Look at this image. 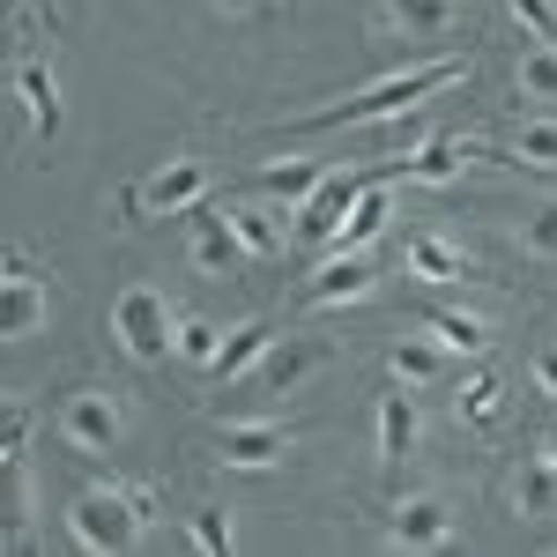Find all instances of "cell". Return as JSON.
<instances>
[{
	"mask_svg": "<svg viewBox=\"0 0 557 557\" xmlns=\"http://www.w3.org/2000/svg\"><path fill=\"white\" fill-rule=\"evenodd\" d=\"M446 372H454V349L438 335H401L386 349V380H401V386H438Z\"/></svg>",
	"mask_w": 557,
	"mask_h": 557,
	"instance_id": "obj_23",
	"label": "cell"
},
{
	"mask_svg": "<svg viewBox=\"0 0 557 557\" xmlns=\"http://www.w3.org/2000/svg\"><path fill=\"white\" fill-rule=\"evenodd\" d=\"M223 335H231V327H215V320H178V357H186L194 372H209L215 357H223Z\"/></svg>",
	"mask_w": 557,
	"mask_h": 557,
	"instance_id": "obj_30",
	"label": "cell"
},
{
	"mask_svg": "<svg viewBox=\"0 0 557 557\" xmlns=\"http://www.w3.org/2000/svg\"><path fill=\"white\" fill-rule=\"evenodd\" d=\"M283 215H290V209L268 201V194H260V201H231V223H238V238H246V253H253V260H275L290 238H298V223H283Z\"/></svg>",
	"mask_w": 557,
	"mask_h": 557,
	"instance_id": "obj_20",
	"label": "cell"
},
{
	"mask_svg": "<svg viewBox=\"0 0 557 557\" xmlns=\"http://www.w3.org/2000/svg\"><path fill=\"white\" fill-rule=\"evenodd\" d=\"M327 172H335L327 157H283V164H260V172H253V194L283 201V209H298V201H305V194H312Z\"/></svg>",
	"mask_w": 557,
	"mask_h": 557,
	"instance_id": "obj_24",
	"label": "cell"
},
{
	"mask_svg": "<svg viewBox=\"0 0 557 557\" xmlns=\"http://www.w3.org/2000/svg\"><path fill=\"white\" fill-rule=\"evenodd\" d=\"M372 290H380L372 253H327L312 268V283H298V305L305 312H327V305H364Z\"/></svg>",
	"mask_w": 557,
	"mask_h": 557,
	"instance_id": "obj_12",
	"label": "cell"
},
{
	"mask_svg": "<svg viewBox=\"0 0 557 557\" xmlns=\"http://www.w3.org/2000/svg\"><path fill=\"white\" fill-rule=\"evenodd\" d=\"M386 543L394 550H409V557H424V550H446L454 535H461V513L438 498V491H409V498H394L386 506Z\"/></svg>",
	"mask_w": 557,
	"mask_h": 557,
	"instance_id": "obj_9",
	"label": "cell"
},
{
	"mask_svg": "<svg viewBox=\"0 0 557 557\" xmlns=\"http://www.w3.org/2000/svg\"><path fill=\"white\" fill-rule=\"evenodd\" d=\"M215 178L201 157H172V164H157L149 178H134L127 194H120V209H127V223H141V215H186L194 201H209Z\"/></svg>",
	"mask_w": 557,
	"mask_h": 557,
	"instance_id": "obj_7",
	"label": "cell"
},
{
	"mask_svg": "<svg viewBox=\"0 0 557 557\" xmlns=\"http://www.w3.org/2000/svg\"><path fill=\"white\" fill-rule=\"evenodd\" d=\"M454 417H461V424H498V417H506V380H498V372H469L461 394H454Z\"/></svg>",
	"mask_w": 557,
	"mask_h": 557,
	"instance_id": "obj_26",
	"label": "cell"
},
{
	"mask_svg": "<svg viewBox=\"0 0 557 557\" xmlns=\"http://www.w3.org/2000/svg\"><path fill=\"white\" fill-rule=\"evenodd\" d=\"M186 231H194V268H201L209 283H231V275L253 268V253H246V238H238L231 209H215V194L186 209Z\"/></svg>",
	"mask_w": 557,
	"mask_h": 557,
	"instance_id": "obj_8",
	"label": "cell"
},
{
	"mask_svg": "<svg viewBox=\"0 0 557 557\" xmlns=\"http://www.w3.org/2000/svg\"><path fill=\"white\" fill-rule=\"evenodd\" d=\"M275 349V320H238L231 335H223V357L209 364V380L215 386H238V380H253V364Z\"/></svg>",
	"mask_w": 557,
	"mask_h": 557,
	"instance_id": "obj_22",
	"label": "cell"
},
{
	"mask_svg": "<svg viewBox=\"0 0 557 557\" xmlns=\"http://www.w3.org/2000/svg\"><path fill=\"white\" fill-rule=\"evenodd\" d=\"M283 8H290V0H215L223 23H275Z\"/></svg>",
	"mask_w": 557,
	"mask_h": 557,
	"instance_id": "obj_33",
	"label": "cell"
},
{
	"mask_svg": "<svg viewBox=\"0 0 557 557\" xmlns=\"http://www.w3.org/2000/svg\"><path fill=\"white\" fill-rule=\"evenodd\" d=\"M513 513L520 520H557V446L535 438L513 461Z\"/></svg>",
	"mask_w": 557,
	"mask_h": 557,
	"instance_id": "obj_18",
	"label": "cell"
},
{
	"mask_svg": "<svg viewBox=\"0 0 557 557\" xmlns=\"http://www.w3.org/2000/svg\"><path fill=\"white\" fill-rule=\"evenodd\" d=\"M417 446H424V409H417V386L394 380L380 394V409H372V454L394 469V461H409Z\"/></svg>",
	"mask_w": 557,
	"mask_h": 557,
	"instance_id": "obj_16",
	"label": "cell"
},
{
	"mask_svg": "<svg viewBox=\"0 0 557 557\" xmlns=\"http://www.w3.org/2000/svg\"><path fill=\"white\" fill-rule=\"evenodd\" d=\"M157 513H164L157 483H134V475H104V483H89L83 498L67 506V535H75V550L120 557V550H134V543L149 535V520H157Z\"/></svg>",
	"mask_w": 557,
	"mask_h": 557,
	"instance_id": "obj_2",
	"label": "cell"
},
{
	"mask_svg": "<svg viewBox=\"0 0 557 557\" xmlns=\"http://www.w3.org/2000/svg\"><path fill=\"white\" fill-rule=\"evenodd\" d=\"M513 83L535 97V104H557V45H528L513 67Z\"/></svg>",
	"mask_w": 557,
	"mask_h": 557,
	"instance_id": "obj_29",
	"label": "cell"
},
{
	"mask_svg": "<svg viewBox=\"0 0 557 557\" xmlns=\"http://www.w3.org/2000/svg\"><path fill=\"white\" fill-rule=\"evenodd\" d=\"M52 431H60V446L67 454H83V461H104V454H120L134 431V409L120 386H67L60 394V409H52Z\"/></svg>",
	"mask_w": 557,
	"mask_h": 557,
	"instance_id": "obj_3",
	"label": "cell"
},
{
	"mask_svg": "<svg viewBox=\"0 0 557 557\" xmlns=\"http://www.w3.org/2000/svg\"><path fill=\"white\" fill-rule=\"evenodd\" d=\"M417 320H424V335H438L454 357H483V349H491V320H483V312H461V305H424Z\"/></svg>",
	"mask_w": 557,
	"mask_h": 557,
	"instance_id": "obj_25",
	"label": "cell"
},
{
	"mask_svg": "<svg viewBox=\"0 0 557 557\" xmlns=\"http://www.w3.org/2000/svg\"><path fill=\"white\" fill-rule=\"evenodd\" d=\"M364 178H372V172H364ZM386 215H394V194H386V178H372V186L357 194V209L343 215V231L320 246V260H327V253H364V246L386 231Z\"/></svg>",
	"mask_w": 557,
	"mask_h": 557,
	"instance_id": "obj_21",
	"label": "cell"
},
{
	"mask_svg": "<svg viewBox=\"0 0 557 557\" xmlns=\"http://www.w3.org/2000/svg\"><path fill=\"white\" fill-rule=\"evenodd\" d=\"M506 8H513V23L535 45H557V0H506Z\"/></svg>",
	"mask_w": 557,
	"mask_h": 557,
	"instance_id": "obj_31",
	"label": "cell"
},
{
	"mask_svg": "<svg viewBox=\"0 0 557 557\" xmlns=\"http://www.w3.org/2000/svg\"><path fill=\"white\" fill-rule=\"evenodd\" d=\"M186 543L209 557H231L238 550V520H231V506H201V513L186 520Z\"/></svg>",
	"mask_w": 557,
	"mask_h": 557,
	"instance_id": "obj_27",
	"label": "cell"
},
{
	"mask_svg": "<svg viewBox=\"0 0 557 557\" xmlns=\"http://www.w3.org/2000/svg\"><path fill=\"white\" fill-rule=\"evenodd\" d=\"M401 268L417 275V283H483V260L461 246V238H446V231H409L401 238Z\"/></svg>",
	"mask_w": 557,
	"mask_h": 557,
	"instance_id": "obj_13",
	"label": "cell"
},
{
	"mask_svg": "<svg viewBox=\"0 0 557 557\" xmlns=\"http://www.w3.org/2000/svg\"><path fill=\"white\" fill-rule=\"evenodd\" d=\"M491 157V141H475V134H424L417 149H401V157H386V164H364L372 178H401V186H454V178L483 164Z\"/></svg>",
	"mask_w": 557,
	"mask_h": 557,
	"instance_id": "obj_5",
	"label": "cell"
},
{
	"mask_svg": "<svg viewBox=\"0 0 557 557\" xmlns=\"http://www.w3.org/2000/svg\"><path fill=\"white\" fill-rule=\"evenodd\" d=\"M290 446H298V431L275 424V417H231V424H215V461L223 469H283Z\"/></svg>",
	"mask_w": 557,
	"mask_h": 557,
	"instance_id": "obj_10",
	"label": "cell"
},
{
	"mask_svg": "<svg viewBox=\"0 0 557 557\" xmlns=\"http://www.w3.org/2000/svg\"><path fill=\"white\" fill-rule=\"evenodd\" d=\"M8 89H15V104H23V120H30V134L38 141H52L60 134V75H52V60L45 52H15V67H8Z\"/></svg>",
	"mask_w": 557,
	"mask_h": 557,
	"instance_id": "obj_15",
	"label": "cell"
},
{
	"mask_svg": "<svg viewBox=\"0 0 557 557\" xmlns=\"http://www.w3.org/2000/svg\"><path fill=\"white\" fill-rule=\"evenodd\" d=\"M112 343L127 349L134 364H164L178 357V305L157 290V283H127L112 298Z\"/></svg>",
	"mask_w": 557,
	"mask_h": 557,
	"instance_id": "obj_4",
	"label": "cell"
},
{
	"mask_svg": "<svg viewBox=\"0 0 557 557\" xmlns=\"http://www.w3.org/2000/svg\"><path fill=\"white\" fill-rule=\"evenodd\" d=\"M469 75V52L454 60V52H431V60H409V67H386L372 75L364 89H349L335 104H312V112H290L283 134H327V127H380V120H401V112H417L424 97L438 89H454Z\"/></svg>",
	"mask_w": 557,
	"mask_h": 557,
	"instance_id": "obj_1",
	"label": "cell"
},
{
	"mask_svg": "<svg viewBox=\"0 0 557 557\" xmlns=\"http://www.w3.org/2000/svg\"><path fill=\"white\" fill-rule=\"evenodd\" d=\"M401 38L409 45H446L461 30V0H372V38Z\"/></svg>",
	"mask_w": 557,
	"mask_h": 557,
	"instance_id": "obj_11",
	"label": "cell"
},
{
	"mask_svg": "<svg viewBox=\"0 0 557 557\" xmlns=\"http://www.w3.org/2000/svg\"><path fill=\"white\" fill-rule=\"evenodd\" d=\"M52 320V260H38L30 246H8V275H0V327L8 343H30Z\"/></svg>",
	"mask_w": 557,
	"mask_h": 557,
	"instance_id": "obj_6",
	"label": "cell"
},
{
	"mask_svg": "<svg viewBox=\"0 0 557 557\" xmlns=\"http://www.w3.org/2000/svg\"><path fill=\"white\" fill-rule=\"evenodd\" d=\"M0 446H8V454H0L8 469L30 461V401H8V438H0Z\"/></svg>",
	"mask_w": 557,
	"mask_h": 557,
	"instance_id": "obj_32",
	"label": "cell"
},
{
	"mask_svg": "<svg viewBox=\"0 0 557 557\" xmlns=\"http://www.w3.org/2000/svg\"><path fill=\"white\" fill-rule=\"evenodd\" d=\"M364 186H372L364 164H357V172H327V178H320L298 209H290V215H298V238H305V246H327V238L343 231V215L357 209V194H364Z\"/></svg>",
	"mask_w": 557,
	"mask_h": 557,
	"instance_id": "obj_14",
	"label": "cell"
},
{
	"mask_svg": "<svg viewBox=\"0 0 557 557\" xmlns=\"http://www.w3.org/2000/svg\"><path fill=\"white\" fill-rule=\"evenodd\" d=\"M491 164H506V172H543V178H557V120H550V112L520 120L506 141H491Z\"/></svg>",
	"mask_w": 557,
	"mask_h": 557,
	"instance_id": "obj_19",
	"label": "cell"
},
{
	"mask_svg": "<svg viewBox=\"0 0 557 557\" xmlns=\"http://www.w3.org/2000/svg\"><path fill=\"white\" fill-rule=\"evenodd\" d=\"M327 357H335V349L320 343V335H283V343L253 364V386H260V394H298V386L312 380Z\"/></svg>",
	"mask_w": 557,
	"mask_h": 557,
	"instance_id": "obj_17",
	"label": "cell"
},
{
	"mask_svg": "<svg viewBox=\"0 0 557 557\" xmlns=\"http://www.w3.org/2000/svg\"><path fill=\"white\" fill-rule=\"evenodd\" d=\"M528 380H535V394H550V401H557V343H535V357H528Z\"/></svg>",
	"mask_w": 557,
	"mask_h": 557,
	"instance_id": "obj_34",
	"label": "cell"
},
{
	"mask_svg": "<svg viewBox=\"0 0 557 557\" xmlns=\"http://www.w3.org/2000/svg\"><path fill=\"white\" fill-rule=\"evenodd\" d=\"M513 238H520V253H528V260H557V201H535V209H520Z\"/></svg>",
	"mask_w": 557,
	"mask_h": 557,
	"instance_id": "obj_28",
	"label": "cell"
}]
</instances>
